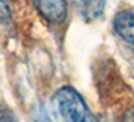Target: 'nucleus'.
Returning <instances> with one entry per match:
<instances>
[{"mask_svg": "<svg viewBox=\"0 0 134 122\" xmlns=\"http://www.w3.org/2000/svg\"><path fill=\"white\" fill-rule=\"evenodd\" d=\"M33 122H54V119L42 106H36L33 109Z\"/></svg>", "mask_w": 134, "mask_h": 122, "instance_id": "39448f33", "label": "nucleus"}, {"mask_svg": "<svg viewBox=\"0 0 134 122\" xmlns=\"http://www.w3.org/2000/svg\"><path fill=\"white\" fill-rule=\"evenodd\" d=\"M51 106L59 122H95L86 101L71 86H62L53 95Z\"/></svg>", "mask_w": 134, "mask_h": 122, "instance_id": "f257e3e1", "label": "nucleus"}, {"mask_svg": "<svg viewBox=\"0 0 134 122\" xmlns=\"http://www.w3.org/2000/svg\"><path fill=\"white\" fill-rule=\"evenodd\" d=\"M38 12L50 24H62L66 18V0H32Z\"/></svg>", "mask_w": 134, "mask_h": 122, "instance_id": "f03ea898", "label": "nucleus"}, {"mask_svg": "<svg viewBox=\"0 0 134 122\" xmlns=\"http://www.w3.org/2000/svg\"><path fill=\"white\" fill-rule=\"evenodd\" d=\"M80 8H81V14L85 15L87 21L91 20H97L104 11V5L105 0H79Z\"/></svg>", "mask_w": 134, "mask_h": 122, "instance_id": "20e7f679", "label": "nucleus"}, {"mask_svg": "<svg viewBox=\"0 0 134 122\" xmlns=\"http://www.w3.org/2000/svg\"><path fill=\"white\" fill-rule=\"evenodd\" d=\"M9 18V5L8 0H0V20L2 21H8Z\"/></svg>", "mask_w": 134, "mask_h": 122, "instance_id": "423d86ee", "label": "nucleus"}, {"mask_svg": "<svg viewBox=\"0 0 134 122\" xmlns=\"http://www.w3.org/2000/svg\"><path fill=\"white\" fill-rule=\"evenodd\" d=\"M116 35L134 47V11H121L113 18Z\"/></svg>", "mask_w": 134, "mask_h": 122, "instance_id": "7ed1b4c3", "label": "nucleus"}, {"mask_svg": "<svg viewBox=\"0 0 134 122\" xmlns=\"http://www.w3.org/2000/svg\"><path fill=\"white\" fill-rule=\"evenodd\" d=\"M122 122H134V109H130L127 113L124 115Z\"/></svg>", "mask_w": 134, "mask_h": 122, "instance_id": "6e6552de", "label": "nucleus"}, {"mask_svg": "<svg viewBox=\"0 0 134 122\" xmlns=\"http://www.w3.org/2000/svg\"><path fill=\"white\" fill-rule=\"evenodd\" d=\"M0 122H18V121H17V118H15V115H14L12 112L3 110L0 113Z\"/></svg>", "mask_w": 134, "mask_h": 122, "instance_id": "0eeeda50", "label": "nucleus"}, {"mask_svg": "<svg viewBox=\"0 0 134 122\" xmlns=\"http://www.w3.org/2000/svg\"><path fill=\"white\" fill-rule=\"evenodd\" d=\"M97 122H105V121H97Z\"/></svg>", "mask_w": 134, "mask_h": 122, "instance_id": "1a4fd4ad", "label": "nucleus"}]
</instances>
